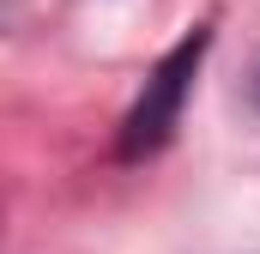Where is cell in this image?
Listing matches in <instances>:
<instances>
[{
    "instance_id": "cell-2",
    "label": "cell",
    "mask_w": 260,
    "mask_h": 254,
    "mask_svg": "<svg viewBox=\"0 0 260 254\" xmlns=\"http://www.w3.org/2000/svg\"><path fill=\"white\" fill-rule=\"evenodd\" d=\"M254 103H260V85H254Z\"/></svg>"
},
{
    "instance_id": "cell-1",
    "label": "cell",
    "mask_w": 260,
    "mask_h": 254,
    "mask_svg": "<svg viewBox=\"0 0 260 254\" xmlns=\"http://www.w3.org/2000/svg\"><path fill=\"white\" fill-rule=\"evenodd\" d=\"M206 24H200L194 37H182L164 61H157V73L145 79V91H139V103L127 109V121H121V157H151L170 133H176V121H182V103H188V91H194V73L200 61H206Z\"/></svg>"
}]
</instances>
